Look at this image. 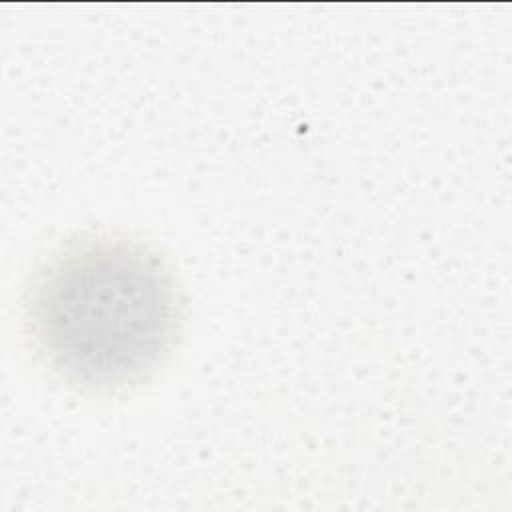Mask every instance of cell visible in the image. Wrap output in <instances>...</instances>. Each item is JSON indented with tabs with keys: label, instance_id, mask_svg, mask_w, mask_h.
Listing matches in <instances>:
<instances>
[{
	"label": "cell",
	"instance_id": "6da1fadb",
	"mask_svg": "<svg viewBox=\"0 0 512 512\" xmlns=\"http://www.w3.org/2000/svg\"><path fill=\"white\" fill-rule=\"evenodd\" d=\"M30 318L46 360L64 378L116 388L152 370L176 326L162 262L126 240L70 246L38 274Z\"/></svg>",
	"mask_w": 512,
	"mask_h": 512
}]
</instances>
